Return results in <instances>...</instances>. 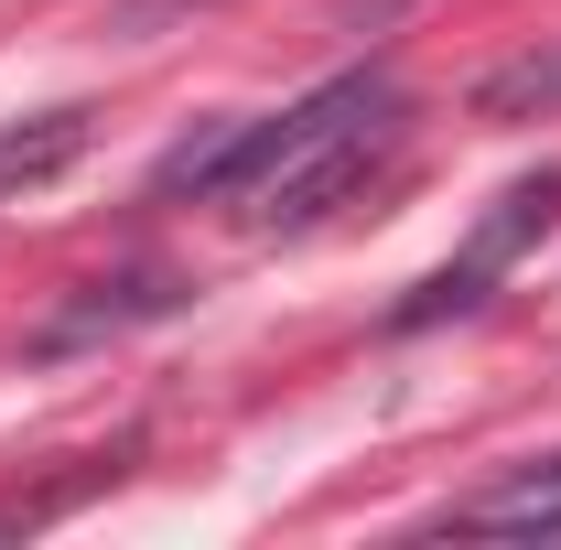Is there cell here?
Segmentation results:
<instances>
[{"instance_id": "1", "label": "cell", "mask_w": 561, "mask_h": 550, "mask_svg": "<svg viewBox=\"0 0 561 550\" xmlns=\"http://www.w3.org/2000/svg\"><path fill=\"white\" fill-rule=\"evenodd\" d=\"M400 130H411V98H400L378 66L324 76L302 108L260 119L249 162H238V184H227V216L260 227V238H291V227H313V216L346 206L356 184L400 151Z\"/></svg>"}, {"instance_id": "6", "label": "cell", "mask_w": 561, "mask_h": 550, "mask_svg": "<svg viewBox=\"0 0 561 550\" xmlns=\"http://www.w3.org/2000/svg\"><path fill=\"white\" fill-rule=\"evenodd\" d=\"M98 130V108H44V119H22V130H0V195H33V184H55L76 151Z\"/></svg>"}, {"instance_id": "9", "label": "cell", "mask_w": 561, "mask_h": 550, "mask_svg": "<svg viewBox=\"0 0 561 550\" xmlns=\"http://www.w3.org/2000/svg\"><path fill=\"white\" fill-rule=\"evenodd\" d=\"M173 11H206V0H119V33H151V22H173Z\"/></svg>"}, {"instance_id": "7", "label": "cell", "mask_w": 561, "mask_h": 550, "mask_svg": "<svg viewBox=\"0 0 561 550\" xmlns=\"http://www.w3.org/2000/svg\"><path fill=\"white\" fill-rule=\"evenodd\" d=\"M465 108H476V119H496V130H507V119H551V108H561V44H529V55L486 66Z\"/></svg>"}, {"instance_id": "5", "label": "cell", "mask_w": 561, "mask_h": 550, "mask_svg": "<svg viewBox=\"0 0 561 550\" xmlns=\"http://www.w3.org/2000/svg\"><path fill=\"white\" fill-rule=\"evenodd\" d=\"M249 140H260L249 108H227V119H206V130H184L162 162H151V206H227V184H238Z\"/></svg>"}, {"instance_id": "4", "label": "cell", "mask_w": 561, "mask_h": 550, "mask_svg": "<svg viewBox=\"0 0 561 550\" xmlns=\"http://www.w3.org/2000/svg\"><path fill=\"white\" fill-rule=\"evenodd\" d=\"M162 313H184V280H173V271L76 280V302L44 324V356H66V345H98V335H130V324H162Z\"/></svg>"}, {"instance_id": "3", "label": "cell", "mask_w": 561, "mask_h": 550, "mask_svg": "<svg viewBox=\"0 0 561 550\" xmlns=\"http://www.w3.org/2000/svg\"><path fill=\"white\" fill-rule=\"evenodd\" d=\"M432 529H443V540H561V454H540V465H507L496 485L454 496Z\"/></svg>"}, {"instance_id": "2", "label": "cell", "mask_w": 561, "mask_h": 550, "mask_svg": "<svg viewBox=\"0 0 561 550\" xmlns=\"http://www.w3.org/2000/svg\"><path fill=\"white\" fill-rule=\"evenodd\" d=\"M561 216V173H529V184H507L486 216H476V238L443 260L432 280H411L400 302H389V335H432V324H454V313H476L496 280L518 271V249H540Z\"/></svg>"}, {"instance_id": "8", "label": "cell", "mask_w": 561, "mask_h": 550, "mask_svg": "<svg viewBox=\"0 0 561 550\" xmlns=\"http://www.w3.org/2000/svg\"><path fill=\"white\" fill-rule=\"evenodd\" d=\"M400 11H421V0H335V22H346L356 44H367V33H389Z\"/></svg>"}]
</instances>
